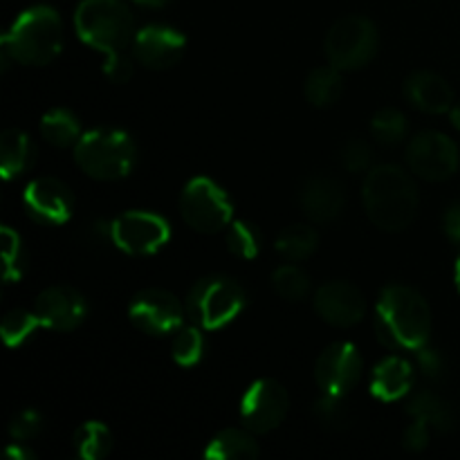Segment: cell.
<instances>
[{"mask_svg": "<svg viewBox=\"0 0 460 460\" xmlns=\"http://www.w3.org/2000/svg\"><path fill=\"white\" fill-rule=\"evenodd\" d=\"M63 45L61 16L52 7H31L16 18L12 30L0 40V61L7 70L9 61L22 66H45L54 61Z\"/></svg>", "mask_w": 460, "mask_h": 460, "instance_id": "3957f363", "label": "cell"}, {"mask_svg": "<svg viewBox=\"0 0 460 460\" xmlns=\"http://www.w3.org/2000/svg\"><path fill=\"white\" fill-rule=\"evenodd\" d=\"M76 454L85 460H99L108 456L112 447V436L102 422H85L75 434Z\"/></svg>", "mask_w": 460, "mask_h": 460, "instance_id": "4316f807", "label": "cell"}, {"mask_svg": "<svg viewBox=\"0 0 460 460\" xmlns=\"http://www.w3.org/2000/svg\"><path fill=\"white\" fill-rule=\"evenodd\" d=\"M184 313L187 310H182L180 301L171 292L157 288L137 292L128 305L130 322L148 335H166L180 328Z\"/></svg>", "mask_w": 460, "mask_h": 460, "instance_id": "4fadbf2b", "label": "cell"}, {"mask_svg": "<svg viewBox=\"0 0 460 460\" xmlns=\"http://www.w3.org/2000/svg\"><path fill=\"white\" fill-rule=\"evenodd\" d=\"M314 416L328 429H341L350 422V411L344 402V395L323 394V398L314 404Z\"/></svg>", "mask_w": 460, "mask_h": 460, "instance_id": "d6a6232c", "label": "cell"}, {"mask_svg": "<svg viewBox=\"0 0 460 460\" xmlns=\"http://www.w3.org/2000/svg\"><path fill=\"white\" fill-rule=\"evenodd\" d=\"M452 124H454V128H458L460 130V103L458 106H452Z\"/></svg>", "mask_w": 460, "mask_h": 460, "instance_id": "7bdbcfd3", "label": "cell"}, {"mask_svg": "<svg viewBox=\"0 0 460 460\" xmlns=\"http://www.w3.org/2000/svg\"><path fill=\"white\" fill-rule=\"evenodd\" d=\"M443 225L449 238L460 241V202H456V205H452L447 211H445Z\"/></svg>", "mask_w": 460, "mask_h": 460, "instance_id": "ab89813d", "label": "cell"}, {"mask_svg": "<svg viewBox=\"0 0 460 460\" xmlns=\"http://www.w3.org/2000/svg\"><path fill=\"white\" fill-rule=\"evenodd\" d=\"M115 245L128 254H153L166 245L171 236L169 223L151 211H126L112 223Z\"/></svg>", "mask_w": 460, "mask_h": 460, "instance_id": "8fae6325", "label": "cell"}, {"mask_svg": "<svg viewBox=\"0 0 460 460\" xmlns=\"http://www.w3.org/2000/svg\"><path fill=\"white\" fill-rule=\"evenodd\" d=\"M34 160L36 148L31 144L30 135L16 128L4 130L0 135V166H3L4 178H18L34 164Z\"/></svg>", "mask_w": 460, "mask_h": 460, "instance_id": "44dd1931", "label": "cell"}, {"mask_svg": "<svg viewBox=\"0 0 460 460\" xmlns=\"http://www.w3.org/2000/svg\"><path fill=\"white\" fill-rule=\"evenodd\" d=\"M290 398L277 380H259L250 386L241 404V420L254 434L277 429L288 416Z\"/></svg>", "mask_w": 460, "mask_h": 460, "instance_id": "30bf717a", "label": "cell"}, {"mask_svg": "<svg viewBox=\"0 0 460 460\" xmlns=\"http://www.w3.org/2000/svg\"><path fill=\"white\" fill-rule=\"evenodd\" d=\"M184 45L187 40L173 27L148 25L135 34L133 52L135 58L151 70H164L182 58Z\"/></svg>", "mask_w": 460, "mask_h": 460, "instance_id": "e0dca14e", "label": "cell"}, {"mask_svg": "<svg viewBox=\"0 0 460 460\" xmlns=\"http://www.w3.org/2000/svg\"><path fill=\"white\" fill-rule=\"evenodd\" d=\"M40 133L48 139L49 144L58 148L76 146V142L81 139V128L79 121L72 112L63 111V108H57V111H49L48 115L40 121Z\"/></svg>", "mask_w": 460, "mask_h": 460, "instance_id": "d4e9b609", "label": "cell"}, {"mask_svg": "<svg viewBox=\"0 0 460 460\" xmlns=\"http://www.w3.org/2000/svg\"><path fill=\"white\" fill-rule=\"evenodd\" d=\"M305 97L313 106L326 108L332 106L337 99L341 97V90H344V81H341L340 67H317L308 75L305 79Z\"/></svg>", "mask_w": 460, "mask_h": 460, "instance_id": "cb8c5ba5", "label": "cell"}, {"mask_svg": "<svg viewBox=\"0 0 460 460\" xmlns=\"http://www.w3.org/2000/svg\"><path fill=\"white\" fill-rule=\"evenodd\" d=\"M75 160L90 178L119 180L133 171L135 144L124 130H90L76 142Z\"/></svg>", "mask_w": 460, "mask_h": 460, "instance_id": "5b68a950", "label": "cell"}, {"mask_svg": "<svg viewBox=\"0 0 460 460\" xmlns=\"http://www.w3.org/2000/svg\"><path fill=\"white\" fill-rule=\"evenodd\" d=\"M103 72L111 81L115 84H126V81L133 76V61H130L128 54L121 52H111L106 54V63H103Z\"/></svg>", "mask_w": 460, "mask_h": 460, "instance_id": "8d00e7d4", "label": "cell"}, {"mask_svg": "<svg viewBox=\"0 0 460 460\" xmlns=\"http://www.w3.org/2000/svg\"><path fill=\"white\" fill-rule=\"evenodd\" d=\"M407 97L418 111L429 112V115H440V112L452 111L454 93L443 76L434 72H413L407 79Z\"/></svg>", "mask_w": 460, "mask_h": 460, "instance_id": "d6986e66", "label": "cell"}, {"mask_svg": "<svg viewBox=\"0 0 460 460\" xmlns=\"http://www.w3.org/2000/svg\"><path fill=\"white\" fill-rule=\"evenodd\" d=\"M407 411L416 420L427 422L429 427L438 431H449L454 427V411L445 400H440L436 394L429 391H418L409 398Z\"/></svg>", "mask_w": 460, "mask_h": 460, "instance_id": "603a6c76", "label": "cell"}, {"mask_svg": "<svg viewBox=\"0 0 460 460\" xmlns=\"http://www.w3.org/2000/svg\"><path fill=\"white\" fill-rule=\"evenodd\" d=\"M180 214L184 223L202 234H216L229 227L232 202L227 193L207 178H196L184 187L180 196Z\"/></svg>", "mask_w": 460, "mask_h": 460, "instance_id": "ba28073f", "label": "cell"}, {"mask_svg": "<svg viewBox=\"0 0 460 460\" xmlns=\"http://www.w3.org/2000/svg\"><path fill=\"white\" fill-rule=\"evenodd\" d=\"M25 250L21 236L13 229L3 227V279L4 283H13L25 272Z\"/></svg>", "mask_w": 460, "mask_h": 460, "instance_id": "f546056e", "label": "cell"}, {"mask_svg": "<svg viewBox=\"0 0 460 460\" xmlns=\"http://www.w3.org/2000/svg\"><path fill=\"white\" fill-rule=\"evenodd\" d=\"M373 137L380 144H398L400 139L407 135V119L400 111L394 108H385V111L377 112L371 121Z\"/></svg>", "mask_w": 460, "mask_h": 460, "instance_id": "1f68e13d", "label": "cell"}, {"mask_svg": "<svg viewBox=\"0 0 460 460\" xmlns=\"http://www.w3.org/2000/svg\"><path fill=\"white\" fill-rule=\"evenodd\" d=\"M319 236L308 225H292L277 238V250L288 261H304L317 250Z\"/></svg>", "mask_w": 460, "mask_h": 460, "instance_id": "484cf974", "label": "cell"}, {"mask_svg": "<svg viewBox=\"0 0 460 460\" xmlns=\"http://www.w3.org/2000/svg\"><path fill=\"white\" fill-rule=\"evenodd\" d=\"M75 198L66 182L57 178H39L27 187L25 209L43 225H61L72 216Z\"/></svg>", "mask_w": 460, "mask_h": 460, "instance_id": "2e32d148", "label": "cell"}, {"mask_svg": "<svg viewBox=\"0 0 460 460\" xmlns=\"http://www.w3.org/2000/svg\"><path fill=\"white\" fill-rule=\"evenodd\" d=\"M76 34L103 54L121 52L135 39V21L124 0H84L75 13Z\"/></svg>", "mask_w": 460, "mask_h": 460, "instance_id": "277c9868", "label": "cell"}, {"mask_svg": "<svg viewBox=\"0 0 460 460\" xmlns=\"http://www.w3.org/2000/svg\"><path fill=\"white\" fill-rule=\"evenodd\" d=\"M376 331L394 350H418L431 332V310L420 292L407 286H389L377 301Z\"/></svg>", "mask_w": 460, "mask_h": 460, "instance_id": "6da1fadb", "label": "cell"}, {"mask_svg": "<svg viewBox=\"0 0 460 460\" xmlns=\"http://www.w3.org/2000/svg\"><path fill=\"white\" fill-rule=\"evenodd\" d=\"M4 456L9 460H34V452L27 447H22V443H13L12 447H7V452H4Z\"/></svg>", "mask_w": 460, "mask_h": 460, "instance_id": "60d3db41", "label": "cell"}, {"mask_svg": "<svg viewBox=\"0 0 460 460\" xmlns=\"http://www.w3.org/2000/svg\"><path fill=\"white\" fill-rule=\"evenodd\" d=\"M456 286H458V290H460V254H458V259H456Z\"/></svg>", "mask_w": 460, "mask_h": 460, "instance_id": "ee69618b", "label": "cell"}, {"mask_svg": "<svg viewBox=\"0 0 460 460\" xmlns=\"http://www.w3.org/2000/svg\"><path fill=\"white\" fill-rule=\"evenodd\" d=\"M272 286L277 290V295L281 299L288 301H301L310 290V279L296 265H281V268L274 272Z\"/></svg>", "mask_w": 460, "mask_h": 460, "instance_id": "f1b7e54d", "label": "cell"}, {"mask_svg": "<svg viewBox=\"0 0 460 460\" xmlns=\"http://www.w3.org/2000/svg\"><path fill=\"white\" fill-rule=\"evenodd\" d=\"M40 429H43V418H40V413L34 411V409H25V411L16 413L12 425H9V434H12V438L18 440V443L31 440L34 436H39Z\"/></svg>", "mask_w": 460, "mask_h": 460, "instance_id": "e575fe53", "label": "cell"}, {"mask_svg": "<svg viewBox=\"0 0 460 460\" xmlns=\"http://www.w3.org/2000/svg\"><path fill=\"white\" fill-rule=\"evenodd\" d=\"M407 162L413 173L420 175V178L431 180V182H443L458 171V146L447 135L425 130L409 142Z\"/></svg>", "mask_w": 460, "mask_h": 460, "instance_id": "9c48e42d", "label": "cell"}, {"mask_svg": "<svg viewBox=\"0 0 460 460\" xmlns=\"http://www.w3.org/2000/svg\"><path fill=\"white\" fill-rule=\"evenodd\" d=\"M211 460H252L259 456V445L243 429H225L205 449Z\"/></svg>", "mask_w": 460, "mask_h": 460, "instance_id": "7402d4cb", "label": "cell"}, {"mask_svg": "<svg viewBox=\"0 0 460 460\" xmlns=\"http://www.w3.org/2000/svg\"><path fill=\"white\" fill-rule=\"evenodd\" d=\"M362 198L371 223L385 232H402L418 214L416 184L395 164L376 166L364 180Z\"/></svg>", "mask_w": 460, "mask_h": 460, "instance_id": "7a4b0ae2", "label": "cell"}, {"mask_svg": "<svg viewBox=\"0 0 460 460\" xmlns=\"http://www.w3.org/2000/svg\"><path fill=\"white\" fill-rule=\"evenodd\" d=\"M377 43V30L367 16H344L326 36L328 61L340 70H358L373 61Z\"/></svg>", "mask_w": 460, "mask_h": 460, "instance_id": "52a82bcc", "label": "cell"}, {"mask_svg": "<svg viewBox=\"0 0 460 460\" xmlns=\"http://www.w3.org/2000/svg\"><path fill=\"white\" fill-rule=\"evenodd\" d=\"M205 353V340L196 326L180 328L173 337V359L180 367H193L202 359Z\"/></svg>", "mask_w": 460, "mask_h": 460, "instance_id": "4dcf8cb0", "label": "cell"}, {"mask_svg": "<svg viewBox=\"0 0 460 460\" xmlns=\"http://www.w3.org/2000/svg\"><path fill=\"white\" fill-rule=\"evenodd\" d=\"M416 358H418V367L420 371L425 373L427 377H440L445 371V359L438 350L434 349H427V344L422 349L416 350Z\"/></svg>", "mask_w": 460, "mask_h": 460, "instance_id": "74e56055", "label": "cell"}, {"mask_svg": "<svg viewBox=\"0 0 460 460\" xmlns=\"http://www.w3.org/2000/svg\"><path fill=\"white\" fill-rule=\"evenodd\" d=\"M227 247L238 259H254L263 247V236L259 227L247 220H236L227 227Z\"/></svg>", "mask_w": 460, "mask_h": 460, "instance_id": "83f0119b", "label": "cell"}, {"mask_svg": "<svg viewBox=\"0 0 460 460\" xmlns=\"http://www.w3.org/2000/svg\"><path fill=\"white\" fill-rule=\"evenodd\" d=\"M413 368L402 358H386L373 371L371 389L382 400H398L411 391Z\"/></svg>", "mask_w": 460, "mask_h": 460, "instance_id": "ffe728a7", "label": "cell"}, {"mask_svg": "<svg viewBox=\"0 0 460 460\" xmlns=\"http://www.w3.org/2000/svg\"><path fill=\"white\" fill-rule=\"evenodd\" d=\"M39 317L36 313H25V310H13L7 317L3 319V340L7 341V346H18L27 340V337L34 332V328L39 326Z\"/></svg>", "mask_w": 460, "mask_h": 460, "instance_id": "836d02e7", "label": "cell"}, {"mask_svg": "<svg viewBox=\"0 0 460 460\" xmlns=\"http://www.w3.org/2000/svg\"><path fill=\"white\" fill-rule=\"evenodd\" d=\"M139 4H146V7H164L171 0H137Z\"/></svg>", "mask_w": 460, "mask_h": 460, "instance_id": "b9f144b4", "label": "cell"}, {"mask_svg": "<svg viewBox=\"0 0 460 460\" xmlns=\"http://www.w3.org/2000/svg\"><path fill=\"white\" fill-rule=\"evenodd\" d=\"M373 160V151L364 139H350L346 146L341 148V162L349 171H364L368 169Z\"/></svg>", "mask_w": 460, "mask_h": 460, "instance_id": "d590c367", "label": "cell"}, {"mask_svg": "<svg viewBox=\"0 0 460 460\" xmlns=\"http://www.w3.org/2000/svg\"><path fill=\"white\" fill-rule=\"evenodd\" d=\"M314 308L319 317L337 328H350L362 322L367 313V301L358 286L349 281H331L314 295Z\"/></svg>", "mask_w": 460, "mask_h": 460, "instance_id": "5bb4252c", "label": "cell"}, {"mask_svg": "<svg viewBox=\"0 0 460 460\" xmlns=\"http://www.w3.org/2000/svg\"><path fill=\"white\" fill-rule=\"evenodd\" d=\"M245 308V292L229 277H205L187 295V317L196 326L216 331L227 326Z\"/></svg>", "mask_w": 460, "mask_h": 460, "instance_id": "8992f818", "label": "cell"}, {"mask_svg": "<svg viewBox=\"0 0 460 460\" xmlns=\"http://www.w3.org/2000/svg\"><path fill=\"white\" fill-rule=\"evenodd\" d=\"M362 376V355L349 341L331 344L317 359L314 377L323 394L346 395Z\"/></svg>", "mask_w": 460, "mask_h": 460, "instance_id": "7c38bea8", "label": "cell"}, {"mask_svg": "<svg viewBox=\"0 0 460 460\" xmlns=\"http://www.w3.org/2000/svg\"><path fill=\"white\" fill-rule=\"evenodd\" d=\"M429 429L431 427L427 425V422H413L407 429V434H404V447H407L409 452H422V449L427 447V443H429Z\"/></svg>", "mask_w": 460, "mask_h": 460, "instance_id": "f35d334b", "label": "cell"}, {"mask_svg": "<svg viewBox=\"0 0 460 460\" xmlns=\"http://www.w3.org/2000/svg\"><path fill=\"white\" fill-rule=\"evenodd\" d=\"M34 313L40 326L52 328V331H75L88 314V304L75 288L54 286L40 292Z\"/></svg>", "mask_w": 460, "mask_h": 460, "instance_id": "9a60e30c", "label": "cell"}, {"mask_svg": "<svg viewBox=\"0 0 460 460\" xmlns=\"http://www.w3.org/2000/svg\"><path fill=\"white\" fill-rule=\"evenodd\" d=\"M346 202L344 184L328 173H317L305 180L301 191V207L314 223H332Z\"/></svg>", "mask_w": 460, "mask_h": 460, "instance_id": "ac0fdd59", "label": "cell"}]
</instances>
